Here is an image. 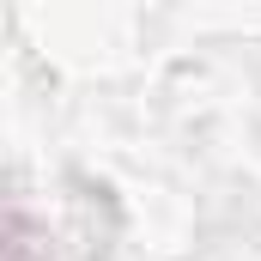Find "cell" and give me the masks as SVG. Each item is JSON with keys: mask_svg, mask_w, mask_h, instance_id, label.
<instances>
[{"mask_svg": "<svg viewBox=\"0 0 261 261\" xmlns=\"http://www.w3.org/2000/svg\"><path fill=\"white\" fill-rule=\"evenodd\" d=\"M0 261H49V231L31 213H0Z\"/></svg>", "mask_w": 261, "mask_h": 261, "instance_id": "1", "label": "cell"}]
</instances>
